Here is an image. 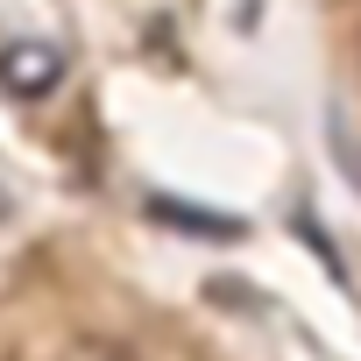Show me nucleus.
<instances>
[{
    "label": "nucleus",
    "mask_w": 361,
    "mask_h": 361,
    "mask_svg": "<svg viewBox=\"0 0 361 361\" xmlns=\"http://www.w3.org/2000/svg\"><path fill=\"white\" fill-rule=\"evenodd\" d=\"M0 220H8V199H0Z\"/></svg>",
    "instance_id": "20e7f679"
},
{
    "label": "nucleus",
    "mask_w": 361,
    "mask_h": 361,
    "mask_svg": "<svg viewBox=\"0 0 361 361\" xmlns=\"http://www.w3.org/2000/svg\"><path fill=\"white\" fill-rule=\"evenodd\" d=\"M156 220H170V227H192V234H220V241H234L241 234V220H227V213H192V206H156Z\"/></svg>",
    "instance_id": "f03ea898"
},
{
    "label": "nucleus",
    "mask_w": 361,
    "mask_h": 361,
    "mask_svg": "<svg viewBox=\"0 0 361 361\" xmlns=\"http://www.w3.org/2000/svg\"><path fill=\"white\" fill-rule=\"evenodd\" d=\"M57 361H135L128 347H114V340H71Z\"/></svg>",
    "instance_id": "7ed1b4c3"
},
{
    "label": "nucleus",
    "mask_w": 361,
    "mask_h": 361,
    "mask_svg": "<svg viewBox=\"0 0 361 361\" xmlns=\"http://www.w3.org/2000/svg\"><path fill=\"white\" fill-rule=\"evenodd\" d=\"M64 78V50L43 43V36H15L0 43V92L8 99H50Z\"/></svg>",
    "instance_id": "f257e3e1"
}]
</instances>
